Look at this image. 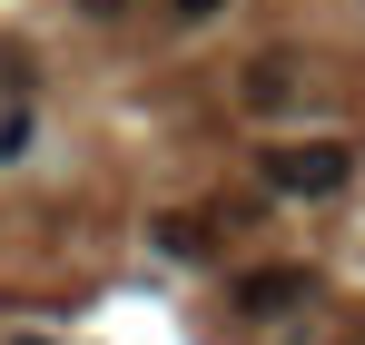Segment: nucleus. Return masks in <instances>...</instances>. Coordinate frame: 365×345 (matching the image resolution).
<instances>
[{
	"mask_svg": "<svg viewBox=\"0 0 365 345\" xmlns=\"http://www.w3.org/2000/svg\"><path fill=\"white\" fill-rule=\"evenodd\" d=\"M346 168H356L346 138H287V148H267V187H287V197H326V187H346Z\"/></svg>",
	"mask_w": 365,
	"mask_h": 345,
	"instance_id": "1",
	"label": "nucleus"
},
{
	"mask_svg": "<svg viewBox=\"0 0 365 345\" xmlns=\"http://www.w3.org/2000/svg\"><path fill=\"white\" fill-rule=\"evenodd\" d=\"M207 10H227V0H178V20H207Z\"/></svg>",
	"mask_w": 365,
	"mask_h": 345,
	"instance_id": "3",
	"label": "nucleus"
},
{
	"mask_svg": "<svg viewBox=\"0 0 365 345\" xmlns=\"http://www.w3.org/2000/svg\"><path fill=\"white\" fill-rule=\"evenodd\" d=\"M89 10H119V0H89Z\"/></svg>",
	"mask_w": 365,
	"mask_h": 345,
	"instance_id": "4",
	"label": "nucleus"
},
{
	"mask_svg": "<svg viewBox=\"0 0 365 345\" xmlns=\"http://www.w3.org/2000/svg\"><path fill=\"white\" fill-rule=\"evenodd\" d=\"M297 306H316V267H257V277H237V316H297Z\"/></svg>",
	"mask_w": 365,
	"mask_h": 345,
	"instance_id": "2",
	"label": "nucleus"
}]
</instances>
